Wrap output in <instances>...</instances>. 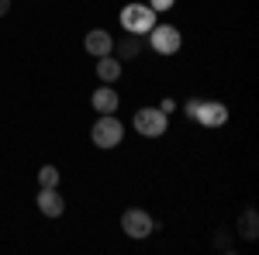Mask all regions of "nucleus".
Segmentation results:
<instances>
[{"label":"nucleus","instance_id":"1","mask_svg":"<svg viewBox=\"0 0 259 255\" xmlns=\"http://www.w3.org/2000/svg\"><path fill=\"white\" fill-rule=\"evenodd\" d=\"M152 24H156V11L149 4H128L121 11V28L132 31V35H149Z\"/></svg>","mask_w":259,"mask_h":255},{"label":"nucleus","instance_id":"2","mask_svg":"<svg viewBox=\"0 0 259 255\" xmlns=\"http://www.w3.org/2000/svg\"><path fill=\"white\" fill-rule=\"evenodd\" d=\"M90 138H94L97 148H118L121 138H124V124L114 114H100V121L90 128Z\"/></svg>","mask_w":259,"mask_h":255},{"label":"nucleus","instance_id":"3","mask_svg":"<svg viewBox=\"0 0 259 255\" xmlns=\"http://www.w3.org/2000/svg\"><path fill=\"white\" fill-rule=\"evenodd\" d=\"M121 231H124L128 238H135V241H142V238H149L152 231H156V221L145 214L142 207H132V211L121 214Z\"/></svg>","mask_w":259,"mask_h":255},{"label":"nucleus","instance_id":"4","mask_svg":"<svg viewBox=\"0 0 259 255\" xmlns=\"http://www.w3.org/2000/svg\"><path fill=\"white\" fill-rule=\"evenodd\" d=\"M149 45L159 52V56H177L183 38H180V28L173 24H152V31H149Z\"/></svg>","mask_w":259,"mask_h":255},{"label":"nucleus","instance_id":"5","mask_svg":"<svg viewBox=\"0 0 259 255\" xmlns=\"http://www.w3.org/2000/svg\"><path fill=\"white\" fill-rule=\"evenodd\" d=\"M135 131L145 138H159L166 128H169V121H166V114H162L159 107H142V111H135Z\"/></svg>","mask_w":259,"mask_h":255},{"label":"nucleus","instance_id":"6","mask_svg":"<svg viewBox=\"0 0 259 255\" xmlns=\"http://www.w3.org/2000/svg\"><path fill=\"white\" fill-rule=\"evenodd\" d=\"M194 121L204 124V128H221V124L228 121V107L218 104V100H200L197 111H194Z\"/></svg>","mask_w":259,"mask_h":255},{"label":"nucleus","instance_id":"7","mask_svg":"<svg viewBox=\"0 0 259 255\" xmlns=\"http://www.w3.org/2000/svg\"><path fill=\"white\" fill-rule=\"evenodd\" d=\"M35 203H38V211L45 217H59L62 211H66V200H62V193L56 186H41L38 196H35Z\"/></svg>","mask_w":259,"mask_h":255},{"label":"nucleus","instance_id":"8","mask_svg":"<svg viewBox=\"0 0 259 255\" xmlns=\"http://www.w3.org/2000/svg\"><path fill=\"white\" fill-rule=\"evenodd\" d=\"M83 45H87V52H90L94 59H100V56H111V48H114V38H111L104 28H94V31H87Z\"/></svg>","mask_w":259,"mask_h":255},{"label":"nucleus","instance_id":"9","mask_svg":"<svg viewBox=\"0 0 259 255\" xmlns=\"http://www.w3.org/2000/svg\"><path fill=\"white\" fill-rule=\"evenodd\" d=\"M235 235L245 238V241H256V238H259V214H256V207H245V211L239 214Z\"/></svg>","mask_w":259,"mask_h":255},{"label":"nucleus","instance_id":"10","mask_svg":"<svg viewBox=\"0 0 259 255\" xmlns=\"http://www.w3.org/2000/svg\"><path fill=\"white\" fill-rule=\"evenodd\" d=\"M90 104H94V111H97V114H114V111H118V104H121V97L111 90V86H100L97 93L90 97Z\"/></svg>","mask_w":259,"mask_h":255},{"label":"nucleus","instance_id":"11","mask_svg":"<svg viewBox=\"0 0 259 255\" xmlns=\"http://www.w3.org/2000/svg\"><path fill=\"white\" fill-rule=\"evenodd\" d=\"M97 76L104 79V83L121 79V59H118V56H100V59H97Z\"/></svg>","mask_w":259,"mask_h":255},{"label":"nucleus","instance_id":"12","mask_svg":"<svg viewBox=\"0 0 259 255\" xmlns=\"http://www.w3.org/2000/svg\"><path fill=\"white\" fill-rule=\"evenodd\" d=\"M111 52H118V59H135L142 52V35H132V31H128V38H118Z\"/></svg>","mask_w":259,"mask_h":255},{"label":"nucleus","instance_id":"13","mask_svg":"<svg viewBox=\"0 0 259 255\" xmlns=\"http://www.w3.org/2000/svg\"><path fill=\"white\" fill-rule=\"evenodd\" d=\"M214 248L225 255H232L235 252V231H228V228H218L214 231Z\"/></svg>","mask_w":259,"mask_h":255},{"label":"nucleus","instance_id":"14","mask_svg":"<svg viewBox=\"0 0 259 255\" xmlns=\"http://www.w3.org/2000/svg\"><path fill=\"white\" fill-rule=\"evenodd\" d=\"M38 186H59V169H56V166H41L38 169Z\"/></svg>","mask_w":259,"mask_h":255},{"label":"nucleus","instance_id":"15","mask_svg":"<svg viewBox=\"0 0 259 255\" xmlns=\"http://www.w3.org/2000/svg\"><path fill=\"white\" fill-rule=\"evenodd\" d=\"M173 4H177V0H149V7H152L156 14H159V11H169Z\"/></svg>","mask_w":259,"mask_h":255},{"label":"nucleus","instance_id":"16","mask_svg":"<svg viewBox=\"0 0 259 255\" xmlns=\"http://www.w3.org/2000/svg\"><path fill=\"white\" fill-rule=\"evenodd\" d=\"M197 104H200V97H194V100H187V104H183V111H187V118L194 121V111H197Z\"/></svg>","mask_w":259,"mask_h":255},{"label":"nucleus","instance_id":"17","mask_svg":"<svg viewBox=\"0 0 259 255\" xmlns=\"http://www.w3.org/2000/svg\"><path fill=\"white\" fill-rule=\"evenodd\" d=\"M7 11H11V0H0V18H4Z\"/></svg>","mask_w":259,"mask_h":255}]
</instances>
